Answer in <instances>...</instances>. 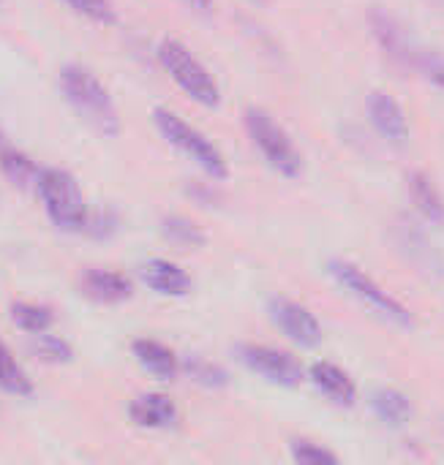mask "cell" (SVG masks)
Listing matches in <instances>:
<instances>
[{"mask_svg": "<svg viewBox=\"0 0 444 465\" xmlns=\"http://www.w3.org/2000/svg\"><path fill=\"white\" fill-rule=\"evenodd\" d=\"M63 98L76 109V114L101 136H117L120 134V117L117 109L109 98V90L101 84V79L79 65V63H66L57 76Z\"/></svg>", "mask_w": 444, "mask_h": 465, "instance_id": "cell-1", "label": "cell"}, {"mask_svg": "<svg viewBox=\"0 0 444 465\" xmlns=\"http://www.w3.org/2000/svg\"><path fill=\"white\" fill-rule=\"evenodd\" d=\"M368 27L390 60H396L401 68L415 71V74L426 76L429 82L444 87V54L418 44L390 11H385L382 5H374L368 11Z\"/></svg>", "mask_w": 444, "mask_h": 465, "instance_id": "cell-2", "label": "cell"}, {"mask_svg": "<svg viewBox=\"0 0 444 465\" xmlns=\"http://www.w3.org/2000/svg\"><path fill=\"white\" fill-rule=\"evenodd\" d=\"M153 123H156V128L161 131V136H164L177 153H183L188 161H194L207 177H213V180H227V174H229L227 158H224V153H221L202 131H197L191 123H186L183 117H177V114L169 112V109H156V112H153Z\"/></svg>", "mask_w": 444, "mask_h": 465, "instance_id": "cell-3", "label": "cell"}, {"mask_svg": "<svg viewBox=\"0 0 444 465\" xmlns=\"http://www.w3.org/2000/svg\"><path fill=\"white\" fill-rule=\"evenodd\" d=\"M44 213L60 232H85L87 204L76 180L63 169H41L35 180Z\"/></svg>", "mask_w": 444, "mask_h": 465, "instance_id": "cell-4", "label": "cell"}, {"mask_svg": "<svg viewBox=\"0 0 444 465\" xmlns=\"http://www.w3.org/2000/svg\"><path fill=\"white\" fill-rule=\"evenodd\" d=\"M158 60L164 65V71L169 74V79L199 106H218L221 101V93H218V84L213 79V74L194 57V52L175 41V38H164L158 44Z\"/></svg>", "mask_w": 444, "mask_h": 465, "instance_id": "cell-5", "label": "cell"}, {"mask_svg": "<svg viewBox=\"0 0 444 465\" xmlns=\"http://www.w3.org/2000/svg\"><path fill=\"white\" fill-rule=\"evenodd\" d=\"M246 128L259 150V155L284 177H298L303 169V158L300 150L295 147V142L289 139V134L278 125V120L265 112V109H248L246 112Z\"/></svg>", "mask_w": 444, "mask_h": 465, "instance_id": "cell-6", "label": "cell"}, {"mask_svg": "<svg viewBox=\"0 0 444 465\" xmlns=\"http://www.w3.org/2000/svg\"><path fill=\"white\" fill-rule=\"evenodd\" d=\"M328 270H330V275L338 281V286H344L352 297H358L368 311H374L377 316L388 319V322L396 324V327H404V330L412 327V313H409L396 297H390L379 283H374L363 270H358V267L349 264V262H338V259L330 262Z\"/></svg>", "mask_w": 444, "mask_h": 465, "instance_id": "cell-7", "label": "cell"}, {"mask_svg": "<svg viewBox=\"0 0 444 465\" xmlns=\"http://www.w3.org/2000/svg\"><path fill=\"white\" fill-rule=\"evenodd\" d=\"M237 360L254 371L259 379L284 387V390H295L303 381V368L295 357H289L287 351L270 349V346H259V343H240L237 346Z\"/></svg>", "mask_w": 444, "mask_h": 465, "instance_id": "cell-8", "label": "cell"}, {"mask_svg": "<svg viewBox=\"0 0 444 465\" xmlns=\"http://www.w3.org/2000/svg\"><path fill=\"white\" fill-rule=\"evenodd\" d=\"M270 319L292 343L303 349H317L322 343V327L317 316L295 300H287V297L270 300Z\"/></svg>", "mask_w": 444, "mask_h": 465, "instance_id": "cell-9", "label": "cell"}, {"mask_svg": "<svg viewBox=\"0 0 444 465\" xmlns=\"http://www.w3.org/2000/svg\"><path fill=\"white\" fill-rule=\"evenodd\" d=\"M366 112L371 125L382 134L385 142H390L393 147H404L409 142V120L401 109V104L385 93V90H374L366 98Z\"/></svg>", "mask_w": 444, "mask_h": 465, "instance_id": "cell-10", "label": "cell"}, {"mask_svg": "<svg viewBox=\"0 0 444 465\" xmlns=\"http://www.w3.org/2000/svg\"><path fill=\"white\" fill-rule=\"evenodd\" d=\"M79 289L87 300H93L98 305H120V302L131 300V294H134V283L128 275L115 272V270H101V267L85 270L79 278Z\"/></svg>", "mask_w": 444, "mask_h": 465, "instance_id": "cell-11", "label": "cell"}, {"mask_svg": "<svg viewBox=\"0 0 444 465\" xmlns=\"http://www.w3.org/2000/svg\"><path fill=\"white\" fill-rule=\"evenodd\" d=\"M399 232V245L401 253L420 270V272H434V275H444V262L439 253L434 251V245L429 242V237L412 223V221H401V226H396Z\"/></svg>", "mask_w": 444, "mask_h": 465, "instance_id": "cell-12", "label": "cell"}, {"mask_svg": "<svg viewBox=\"0 0 444 465\" xmlns=\"http://www.w3.org/2000/svg\"><path fill=\"white\" fill-rule=\"evenodd\" d=\"M128 420L139 428L147 430H161L169 428L177 420V409L169 395L161 392H145L128 403Z\"/></svg>", "mask_w": 444, "mask_h": 465, "instance_id": "cell-13", "label": "cell"}, {"mask_svg": "<svg viewBox=\"0 0 444 465\" xmlns=\"http://www.w3.org/2000/svg\"><path fill=\"white\" fill-rule=\"evenodd\" d=\"M142 281L150 292H158L164 297H186L191 292V275L166 259H150L142 267Z\"/></svg>", "mask_w": 444, "mask_h": 465, "instance_id": "cell-14", "label": "cell"}, {"mask_svg": "<svg viewBox=\"0 0 444 465\" xmlns=\"http://www.w3.org/2000/svg\"><path fill=\"white\" fill-rule=\"evenodd\" d=\"M311 381H314V387H317L333 406H341V409L355 406L358 390H355L352 379L347 376V371H341L338 365H333V362H317V365L311 368Z\"/></svg>", "mask_w": 444, "mask_h": 465, "instance_id": "cell-15", "label": "cell"}, {"mask_svg": "<svg viewBox=\"0 0 444 465\" xmlns=\"http://www.w3.org/2000/svg\"><path fill=\"white\" fill-rule=\"evenodd\" d=\"M134 357L139 360V365L158 381H172L177 376V357L172 354V349H166L164 343L153 341V338H136L131 343Z\"/></svg>", "mask_w": 444, "mask_h": 465, "instance_id": "cell-16", "label": "cell"}, {"mask_svg": "<svg viewBox=\"0 0 444 465\" xmlns=\"http://www.w3.org/2000/svg\"><path fill=\"white\" fill-rule=\"evenodd\" d=\"M409 193L415 207L420 210V215L431 223H444V199L437 191V185L429 180V174L423 172H412L409 174Z\"/></svg>", "mask_w": 444, "mask_h": 465, "instance_id": "cell-17", "label": "cell"}, {"mask_svg": "<svg viewBox=\"0 0 444 465\" xmlns=\"http://www.w3.org/2000/svg\"><path fill=\"white\" fill-rule=\"evenodd\" d=\"M0 172L5 174V180L14 188L27 191V188H35V180H38V172L41 169L25 153H19L14 147H3L0 150Z\"/></svg>", "mask_w": 444, "mask_h": 465, "instance_id": "cell-18", "label": "cell"}, {"mask_svg": "<svg viewBox=\"0 0 444 465\" xmlns=\"http://www.w3.org/2000/svg\"><path fill=\"white\" fill-rule=\"evenodd\" d=\"M371 409H374L377 417H379L385 425H390V428H401V425H407L409 417H412V403H409L407 395L399 392V390H379V392H374Z\"/></svg>", "mask_w": 444, "mask_h": 465, "instance_id": "cell-19", "label": "cell"}, {"mask_svg": "<svg viewBox=\"0 0 444 465\" xmlns=\"http://www.w3.org/2000/svg\"><path fill=\"white\" fill-rule=\"evenodd\" d=\"M0 392L14 395V398H30L33 395V384H30L27 373L19 368V362L5 349L3 341H0Z\"/></svg>", "mask_w": 444, "mask_h": 465, "instance_id": "cell-20", "label": "cell"}, {"mask_svg": "<svg viewBox=\"0 0 444 465\" xmlns=\"http://www.w3.org/2000/svg\"><path fill=\"white\" fill-rule=\"evenodd\" d=\"M11 322L22 330V332H30V335H38V332H46L55 322L52 311L44 308V305H35V302H14L11 305Z\"/></svg>", "mask_w": 444, "mask_h": 465, "instance_id": "cell-21", "label": "cell"}, {"mask_svg": "<svg viewBox=\"0 0 444 465\" xmlns=\"http://www.w3.org/2000/svg\"><path fill=\"white\" fill-rule=\"evenodd\" d=\"M183 371H186V376H188L194 384L207 387V390H221V387L229 384L227 371L218 368L216 362L202 360V357H186V360H183Z\"/></svg>", "mask_w": 444, "mask_h": 465, "instance_id": "cell-22", "label": "cell"}, {"mask_svg": "<svg viewBox=\"0 0 444 465\" xmlns=\"http://www.w3.org/2000/svg\"><path fill=\"white\" fill-rule=\"evenodd\" d=\"M164 237L183 248H199L205 242V232L186 215H166L164 218Z\"/></svg>", "mask_w": 444, "mask_h": 465, "instance_id": "cell-23", "label": "cell"}, {"mask_svg": "<svg viewBox=\"0 0 444 465\" xmlns=\"http://www.w3.org/2000/svg\"><path fill=\"white\" fill-rule=\"evenodd\" d=\"M33 354H35L41 362H49V365H66V362L74 360V349H71L63 338L49 335V330L35 335V341H33Z\"/></svg>", "mask_w": 444, "mask_h": 465, "instance_id": "cell-24", "label": "cell"}, {"mask_svg": "<svg viewBox=\"0 0 444 465\" xmlns=\"http://www.w3.org/2000/svg\"><path fill=\"white\" fill-rule=\"evenodd\" d=\"M66 5H71L79 16H85L96 25H115L117 22L115 5L109 0H66Z\"/></svg>", "mask_w": 444, "mask_h": 465, "instance_id": "cell-25", "label": "cell"}, {"mask_svg": "<svg viewBox=\"0 0 444 465\" xmlns=\"http://www.w3.org/2000/svg\"><path fill=\"white\" fill-rule=\"evenodd\" d=\"M292 460L300 465H336L338 455L319 447V444H311V441H295L292 444Z\"/></svg>", "mask_w": 444, "mask_h": 465, "instance_id": "cell-26", "label": "cell"}, {"mask_svg": "<svg viewBox=\"0 0 444 465\" xmlns=\"http://www.w3.org/2000/svg\"><path fill=\"white\" fill-rule=\"evenodd\" d=\"M85 232L96 240H106L117 232V215L106 207L96 210L93 215H87V223H85Z\"/></svg>", "mask_w": 444, "mask_h": 465, "instance_id": "cell-27", "label": "cell"}, {"mask_svg": "<svg viewBox=\"0 0 444 465\" xmlns=\"http://www.w3.org/2000/svg\"><path fill=\"white\" fill-rule=\"evenodd\" d=\"M191 11H197V14H210L213 11V0H183Z\"/></svg>", "mask_w": 444, "mask_h": 465, "instance_id": "cell-28", "label": "cell"}, {"mask_svg": "<svg viewBox=\"0 0 444 465\" xmlns=\"http://www.w3.org/2000/svg\"><path fill=\"white\" fill-rule=\"evenodd\" d=\"M429 3H434V5H437L439 11H444V0H429Z\"/></svg>", "mask_w": 444, "mask_h": 465, "instance_id": "cell-29", "label": "cell"}, {"mask_svg": "<svg viewBox=\"0 0 444 465\" xmlns=\"http://www.w3.org/2000/svg\"><path fill=\"white\" fill-rule=\"evenodd\" d=\"M3 147H5V136L0 134V150H3Z\"/></svg>", "mask_w": 444, "mask_h": 465, "instance_id": "cell-30", "label": "cell"}]
</instances>
